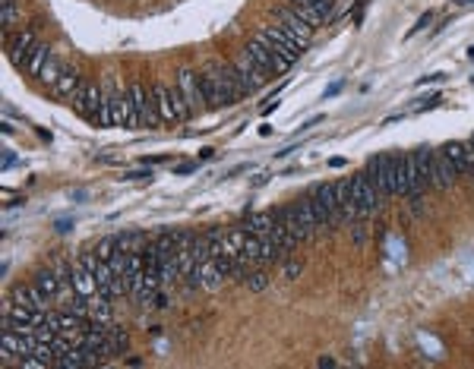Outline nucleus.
<instances>
[{
  "instance_id": "49530a36",
  "label": "nucleus",
  "mask_w": 474,
  "mask_h": 369,
  "mask_svg": "<svg viewBox=\"0 0 474 369\" xmlns=\"http://www.w3.org/2000/svg\"><path fill=\"white\" fill-rule=\"evenodd\" d=\"M316 366H326V369H332V366H335V360H332V357H319V360H316Z\"/></svg>"
},
{
  "instance_id": "6e6552de",
  "label": "nucleus",
  "mask_w": 474,
  "mask_h": 369,
  "mask_svg": "<svg viewBox=\"0 0 474 369\" xmlns=\"http://www.w3.org/2000/svg\"><path fill=\"white\" fill-rule=\"evenodd\" d=\"M111 120H114V127H120V130H136V127H143V117H140V110H136V101H133V92H130V85H127V88H118V95H114Z\"/></svg>"
},
{
  "instance_id": "423d86ee",
  "label": "nucleus",
  "mask_w": 474,
  "mask_h": 369,
  "mask_svg": "<svg viewBox=\"0 0 474 369\" xmlns=\"http://www.w3.org/2000/svg\"><path fill=\"white\" fill-rule=\"evenodd\" d=\"M430 167H433L430 149L408 155V196H424V189H430Z\"/></svg>"
},
{
  "instance_id": "8fccbe9b",
  "label": "nucleus",
  "mask_w": 474,
  "mask_h": 369,
  "mask_svg": "<svg viewBox=\"0 0 474 369\" xmlns=\"http://www.w3.org/2000/svg\"><path fill=\"white\" fill-rule=\"evenodd\" d=\"M70 227H73V221H70V224H67V221H57V231H61V234H67Z\"/></svg>"
},
{
  "instance_id": "1a4fd4ad",
  "label": "nucleus",
  "mask_w": 474,
  "mask_h": 369,
  "mask_svg": "<svg viewBox=\"0 0 474 369\" xmlns=\"http://www.w3.org/2000/svg\"><path fill=\"white\" fill-rule=\"evenodd\" d=\"M177 88H180V95H184L190 114H200V110L209 108L206 105V92H202V79L196 76L193 70H180L177 73Z\"/></svg>"
},
{
  "instance_id": "2f4dec72",
  "label": "nucleus",
  "mask_w": 474,
  "mask_h": 369,
  "mask_svg": "<svg viewBox=\"0 0 474 369\" xmlns=\"http://www.w3.org/2000/svg\"><path fill=\"white\" fill-rule=\"evenodd\" d=\"M108 341H111V348H114V357L130 350V335L123 326H108Z\"/></svg>"
},
{
  "instance_id": "f8f14e48",
  "label": "nucleus",
  "mask_w": 474,
  "mask_h": 369,
  "mask_svg": "<svg viewBox=\"0 0 474 369\" xmlns=\"http://www.w3.org/2000/svg\"><path fill=\"white\" fill-rule=\"evenodd\" d=\"M455 180H458V171H455V165L449 161V155L446 152H433V167H430V187L433 189H440V193H449L452 187H455Z\"/></svg>"
},
{
  "instance_id": "0eeeda50",
  "label": "nucleus",
  "mask_w": 474,
  "mask_h": 369,
  "mask_svg": "<svg viewBox=\"0 0 474 369\" xmlns=\"http://www.w3.org/2000/svg\"><path fill=\"white\" fill-rule=\"evenodd\" d=\"M101 98H105V88L101 85H95V83H79L76 88V95H73V110H76L83 120H89V123H98V110H101Z\"/></svg>"
},
{
  "instance_id": "39448f33",
  "label": "nucleus",
  "mask_w": 474,
  "mask_h": 369,
  "mask_svg": "<svg viewBox=\"0 0 474 369\" xmlns=\"http://www.w3.org/2000/svg\"><path fill=\"white\" fill-rule=\"evenodd\" d=\"M351 199L357 202V215L361 221L373 218L379 209H383V196H379V189L370 183L367 174H354L351 177Z\"/></svg>"
},
{
  "instance_id": "f03ea898",
  "label": "nucleus",
  "mask_w": 474,
  "mask_h": 369,
  "mask_svg": "<svg viewBox=\"0 0 474 369\" xmlns=\"http://www.w3.org/2000/svg\"><path fill=\"white\" fill-rule=\"evenodd\" d=\"M257 41H262L269 51H272V54H279L282 61H288L291 66L301 61V54L310 48V44L301 41L294 32H288L282 22H275V26H266V28H262V32L257 35Z\"/></svg>"
},
{
  "instance_id": "7c9ffc66",
  "label": "nucleus",
  "mask_w": 474,
  "mask_h": 369,
  "mask_svg": "<svg viewBox=\"0 0 474 369\" xmlns=\"http://www.w3.org/2000/svg\"><path fill=\"white\" fill-rule=\"evenodd\" d=\"M118 246L123 249V253H143L145 249V234L143 231H127L118 237Z\"/></svg>"
},
{
  "instance_id": "9d476101",
  "label": "nucleus",
  "mask_w": 474,
  "mask_h": 369,
  "mask_svg": "<svg viewBox=\"0 0 474 369\" xmlns=\"http://www.w3.org/2000/svg\"><path fill=\"white\" fill-rule=\"evenodd\" d=\"M244 51L253 57V61L259 63V70L266 73L269 79H272V76H282V73H288V70H291V63H288V61H282L279 54H272V51H269L262 41H257V38L247 41V48H244Z\"/></svg>"
},
{
  "instance_id": "4be33fe9",
  "label": "nucleus",
  "mask_w": 474,
  "mask_h": 369,
  "mask_svg": "<svg viewBox=\"0 0 474 369\" xmlns=\"http://www.w3.org/2000/svg\"><path fill=\"white\" fill-rule=\"evenodd\" d=\"M294 215H297V221L304 224V231H307V240L316 237L319 221H316V215H313V209H310V196L297 199V202H294Z\"/></svg>"
},
{
  "instance_id": "f257e3e1",
  "label": "nucleus",
  "mask_w": 474,
  "mask_h": 369,
  "mask_svg": "<svg viewBox=\"0 0 474 369\" xmlns=\"http://www.w3.org/2000/svg\"><path fill=\"white\" fill-rule=\"evenodd\" d=\"M202 92H206V105L209 108H235L237 98H244V79L235 70V63H212L202 73Z\"/></svg>"
},
{
  "instance_id": "3c124183",
  "label": "nucleus",
  "mask_w": 474,
  "mask_h": 369,
  "mask_svg": "<svg viewBox=\"0 0 474 369\" xmlns=\"http://www.w3.org/2000/svg\"><path fill=\"white\" fill-rule=\"evenodd\" d=\"M468 177H471V183H474V167H471V171H468Z\"/></svg>"
},
{
  "instance_id": "f3484780",
  "label": "nucleus",
  "mask_w": 474,
  "mask_h": 369,
  "mask_svg": "<svg viewBox=\"0 0 474 369\" xmlns=\"http://www.w3.org/2000/svg\"><path fill=\"white\" fill-rule=\"evenodd\" d=\"M275 16H279V22H282V26L288 28V32H294V35H297V38H301V41H307V44L313 41V32H316V28H313L310 22H304V19L297 16L294 10H291V6H282V10L275 13Z\"/></svg>"
},
{
  "instance_id": "9b49d317",
  "label": "nucleus",
  "mask_w": 474,
  "mask_h": 369,
  "mask_svg": "<svg viewBox=\"0 0 474 369\" xmlns=\"http://www.w3.org/2000/svg\"><path fill=\"white\" fill-rule=\"evenodd\" d=\"M370 177V183L379 189V196L389 199L392 196V155H376V158L367 161V171H364Z\"/></svg>"
},
{
  "instance_id": "b1692460",
  "label": "nucleus",
  "mask_w": 474,
  "mask_h": 369,
  "mask_svg": "<svg viewBox=\"0 0 474 369\" xmlns=\"http://www.w3.org/2000/svg\"><path fill=\"white\" fill-rule=\"evenodd\" d=\"M272 221H275V212H250L247 215V231L253 237H266V234H272Z\"/></svg>"
},
{
  "instance_id": "20e7f679",
  "label": "nucleus",
  "mask_w": 474,
  "mask_h": 369,
  "mask_svg": "<svg viewBox=\"0 0 474 369\" xmlns=\"http://www.w3.org/2000/svg\"><path fill=\"white\" fill-rule=\"evenodd\" d=\"M155 105H158V114H162V123H180V120H190V108L184 101V95H180L177 83L168 85V83H155Z\"/></svg>"
},
{
  "instance_id": "6ab92c4d",
  "label": "nucleus",
  "mask_w": 474,
  "mask_h": 369,
  "mask_svg": "<svg viewBox=\"0 0 474 369\" xmlns=\"http://www.w3.org/2000/svg\"><path fill=\"white\" fill-rule=\"evenodd\" d=\"M89 319L98 322V326H111V322H114L111 297H105V293H92V297H89Z\"/></svg>"
},
{
  "instance_id": "a18cd8bd",
  "label": "nucleus",
  "mask_w": 474,
  "mask_h": 369,
  "mask_svg": "<svg viewBox=\"0 0 474 369\" xmlns=\"http://www.w3.org/2000/svg\"><path fill=\"white\" fill-rule=\"evenodd\" d=\"M316 123H323V114H316V117H310V120H307V123H304V127H301V130H310V127H316Z\"/></svg>"
},
{
  "instance_id": "58836bf2",
  "label": "nucleus",
  "mask_w": 474,
  "mask_h": 369,
  "mask_svg": "<svg viewBox=\"0 0 474 369\" xmlns=\"http://www.w3.org/2000/svg\"><path fill=\"white\" fill-rule=\"evenodd\" d=\"M351 237H354L357 246H361V243L367 240V234H364V221H351Z\"/></svg>"
},
{
  "instance_id": "37998d69",
  "label": "nucleus",
  "mask_w": 474,
  "mask_h": 369,
  "mask_svg": "<svg viewBox=\"0 0 474 369\" xmlns=\"http://www.w3.org/2000/svg\"><path fill=\"white\" fill-rule=\"evenodd\" d=\"M13 165H16V155H13V152H4V171H10Z\"/></svg>"
},
{
  "instance_id": "864d4df0",
  "label": "nucleus",
  "mask_w": 474,
  "mask_h": 369,
  "mask_svg": "<svg viewBox=\"0 0 474 369\" xmlns=\"http://www.w3.org/2000/svg\"><path fill=\"white\" fill-rule=\"evenodd\" d=\"M468 142H471V149H474V136H471V139H468Z\"/></svg>"
},
{
  "instance_id": "c9c22d12",
  "label": "nucleus",
  "mask_w": 474,
  "mask_h": 369,
  "mask_svg": "<svg viewBox=\"0 0 474 369\" xmlns=\"http://www.w3.org/2000/svg\"><path fill=\"white\" fill-rule=\"evenodd\" d=\"M193 259L200 262V265L212 259V249H209V240H206V234H200V237L193 240Z\"/></svg>"
},
{
  "instance_id": "412c9836",
  "label": "nucleus",
  "mask_w": 474,
  "mask_h": 369,
  "mask_svg": "<svg viewBox=\"0 0 474 369\" xmlns=\"http://www.w3.org/2000/svg\"><path fill=\"white\" fill-rule=\"evenodd\" d=\"M392 196H408V155H392Z\"/></svg>"
},
{
  "instance_id": "aec40b11",
  "label": "nucleus",
  "mask_w": 474,
  "mask_h": 369,
  "mask_svg": "<svg viewBox=\"0 0 474 369\" xmlns=\"http://www.w3.org/2000/svg\"><path fill=\"white\" fill-rule=\"evenodd\" d=\"M70 275H73V291H76V293H83V297H92V293H98V281H95V275H92L89 269H86L83 262L73 265Z\"/></svg>"
},
{
  "instance_id": "a878e982",
  "label": "nucleus",
  "mask_w": 474,
  "mask_h": 369,
  "mask_svg": "<svg viewBox=\"0 0 474 369\" xmlns=\"http://www.w3.org/2000/svg\"><path fill=\"white\" fill-rule=\"evenodd\" d=\"M200 275H202V287H206V291H218V287L228 281V278L222 275V269L215 265V259L202 262V265H200Z\"/></svg>"
},
{
  "instance_id": "ddd939ff",
  "label": "nucleus",
  "mask_w": 474,
  "mask_h": 369,
  "mask_svg": "<svg viewBox=\"0 0 474 369\" xmlns=\"http://www.w3.org/2000/svg\"><path fill=\"white\" fill-rule=\"evenodd\" d=\"M130 92H133V101H136V110L143 117V127L155 130L162 123V114H158V105H155V92H149L143 83H130Z\"/></svg>"
},
{
  "instance_id": "09e8293b",
  "label": "nucleus",
  "mask_w": 474,
  "mask_h": 369,
  "mask_svg": "<svg viewBox=\"0 0 474 369\" xmlns=\"http://www.w3.org/2000/svg\"><path fill=\"white\" fill-rule=\"evenodd\" d=\"M196 171V165H180L177 167V174H193Z\"/></svg>"
},
{
  "instance_id": "4c0bfd02",
  "label": "nucleus",
  "mask_w": 474,
  "mask_h": 369,
  "mask_svg": "<svg viewBox=\"0 0 474 369\" xmlns=\"http://www.w3.org/2000/svg\"><path fill=\"white\" fill-rule=\"evenodd\" d=\"M19 369H48V363L38 357H19Z\"/></svg>"
},
{
  "instance_id": "cd10ccee",
  "label": "nucleus",
  "mask_w": 474,
  "mask_h": 369,
  "mask_svg": "<svg viewBox=\"0 0 474 369\" xmlns=\"http://www.w3.org/2000/svg\"><path fill=\"white\" fill-rule=\"evenodd\" d=\"M95 281H98V293L114 300V271L105 259H98V265H95Z\"/></svg>"
},
{
  "instance_id": "f704fd0d",
  "label": "nucleus",
  "mask_w": 474,
  "mask_h": 369,
  "mask_svg": "<svg viewBox=\"0 0 474 369\" xmlns=\"http://www.w3.org/2000/svg\"><path fill=\"white\" fill-rule=\"evenodd\" d=\"M244 284H247V291H253V293H262V291H266V287H269V275H266V271H257V269H253L250 275L244 278Z\"/></svg>"
},
{
  "instance_id": "bb28decb",
  "label": "nucleus",
  "mask_w": 474,
  "mask_h": 369,
  "mask_svg": "<svg viewBox=\"0 0 474 369\" xmlns=\"http://www.w3.org/2000/svg\"><path fill=\"white\" fill-rule=\"evenodd\" d=\"M61 73H63L61 57L51 54L48 61H45V66H41V73H38V83H41V85H48V88H54V85H57V79H61Z\"/></svg>"
},
{
  "instance_id": "c756f323",
  "label": "nucleus",
  "mask_w": 474,
  "mask_h": 369,
  "mask_svg": "<svg viewBox=\"0 0 474 369\" xmlns=\"http://www.w3.org/2000/svg\"><path fill=\"white\" fill-rule=\"evenodd\" d=\"M32 281L38 284L41 291L48 293V297H54V293L61 291V278H57V271H54V269H48V265H45V269H38V271H35V278H32Z\"/></svg>"
},
{
  "instance_id": "473e14b6",
  "label": "nucleus",
  "mask_w": 474,
  "mask_h": 369,
  "mask_svg": "<svg viewBox=\"0 0 474 369\" xmlns=\"http://www.w3.org/2000/svg\"><path fill=\"white\" fill-rule=\"evenodd\" d=\"M291 10H294L304 22H310L313 28H316V26H323V22H326V16H323V13H319L313 4H297V6H291Z\"/></svg>"
},
{
  "instance_id": "393cba45",
  "label": "nucleus",
  "mask_w": 474,
  "mask_h": 369,
  "mask_svg": "<svg viewBox=\"0 0 474 369\" xmlns=\"http://www.w3.org/2000/svg\"><path fill=\"white\" fill-rule=\"evenodd\" d=\"M275 215L282 218V224L288 227V234H291V237H294L297 243L307 240V231H304V224H301V221H297V215H294V205H284V209H279Z\"/></svg>"
},
{
  "instance_id": "4468645a",
  "label": "nucleus",
  "mask_w": 474,
  "mask_h": 369,
  "mask_svg": "<svg viewBox=\"0 0 474 369\" xmlns=\"http://www.w3.org/2000/svg\"><path fill=\"white\" fill-rule=\"evenodd\" d=\"M235 70L240 73V79H244V92H247V95H253L259 85H266V83H269V76L259 70V63L253 61V57L247 54V51H240V54H237Z\"/></svg>"
},
{
  "instance_id": "603ef678",
  "label": "nucleus",
  "mask_w": 474,
  "mask_h": 369,
  "mask_svg": "<svg viewBox=\"0 0 474 369\" xmlns=\"http://www.w3.org/2000/svg\"><path fill=\"white\" fill-rule=\"evenodd\" d=\"M455 4H471V0H455Z\"/></svg>"
},
{
  "instance_id": "c85d7f7f",
  "label": "nucleus",
  "mask_w": 474,
  "mask_h": 369,
  "mask_svg": "<svg viewBox=\"0 0 474 369\" xmlns=\"http://www.w3.org/2000/svg\"><path fill=\"white\" fill-rule=\"evenodd\" d=\"M48 57H51V48H48L45 41H38V44L32 48V54H29V61H26L23 70L29 73V76H38V73H41V66H45Z\"/></svg>"
},
{
  "instance_id": "e433bc0d",
  "label": "nucleus",
  "mask_w": 474,
  "mask_h": 369,
  "mask_svg": "<svg viewBox=\"0 0 474 369\" xmlns=\"http://www.w3.org/2000/svg\"><path fill=\"white\" fill-rule=\"evenodd\" d=\"M114 249H118V237H105V240L98 243V246H95V256L108 262V259H111V256H114Z\"/></svg>"
},
{
  "instance_id": "de8ad7c7",
  "label": "nucleus",
  "mask_w": 474,
  "mask_h": 369,
  "mask_svg": "<svg viewBox=\"0 0 474 369\" xmlns=\"http://www.w3.org/2000/svg\"><path fill=\"white\" fill-rule=\"evenodd\" d=\"M341 85H345V83H335V85H329V92H326V98H332V95H339V92H341Z\"/></svg>"
},
{
  "instance_id": "dca6fc26",
  "label": "nucleus",
  "mask_w": 474,
  "mask_h": 369,
  "mask_svg": "<svg viewBox=\"0 0 474 369\" xmlns=\"http://www.w3.org/2000/svg\"><path fill=\"white\" fill-rule=\"evenodd\" d=\"M443 152H446L449 161L455 165L458 177L468 174L471 167H474V149H471V142H446V145H443Z\"/></svg>"
},
{
  "instance_id": "c03bdc74",
  "label": "nucleus",
  "mask_w": 474,
  "mask_h": 369,
  "mask_svg": "<svg viewBox=\"0 0 474 369\" xmlns=\"http://www.w3.org/2000/svg\"><path fill=\"white\" fill-rule=\"evenodd\" d=\"M430 26V16H424V19H418V26H414L411 28V32H408V35H414V32H421V28H427Z\"/></svg>"
},
{
  "instance_id": "79ce46f5",
  "label": "nucleus",
  "mask_w": 474,
  "mask_h": 369,
  "mask_svg": "<svg viewBox=\"0 0 474 369\" xmlns=\"http://www.w3.org/2000/svg\"><path fill=\"white\" fill-rule=\"evenodd\" d=\"M123 180H152V171H133V174H123Z\"/></svg>"
},
{
  "instance_id": "a211bd4d",
  "label": "nucleus",
  "mask_w": 474,
  "mask_h": 369,
  "mask_svg": "<svg viewBox=\"0 0 474 369\" xmlns=\"http://www.w3.org/2000/svg\"><path fill=\"white\" fill-rule=\"evenodd\" d=\"M38 44V38H35V28H23V32L13 38L10 44V61L16 63V66H26L29 61V54H32V48Z\"/></svg>"
},
{
  "instance_id": "ea45409f",
  "label": "nucleus",
  "mask_w": 474,
  "mask_h": 369,
  "mask_svg": "<svg viewBox=\"0 0 474 369\" xmlns=\"http://www.w3.org/2000/svg\"><path fill=\"white\" fill-rule=\"evenodd\" d=\"M446 79V73H430V76H421L418 85H433V83H443Z\"/></svg>"
},
{
  "instance_id": "7ed1b4c3",
  "label": "nucleus",
  "mask_w": 474,
  "mask_h": 369,
  "mask_svg": "<svg viewBox=\"0 0 474 369\" xmlns=\"http://www.w3.org/2000/svg\"><path fill=\"white\" fill-rule=\"evenodd\" d=\"M310 209L319 221V231H332V227L341 224V212H339V202H335V187L332 183H316L310 189Z\"/></svg>"
},
{
  "instance_id": "2eb2a0df",
  "label": "nucleus",
  "mask_w": 474,
  "mask_h": 369,
  "mask_svg": "<svg viewBox=\"0 0 474 369\" xmlns=\"http://www.w3.org/2000/svg\"><path fill=\"white\" fill-rule=\"evenodd\" d=\"M10 300H13V303H19V306H32V309H41V313H48V300H51V297L32 281L29 287H16Z\"/></svg>"
},
{
  "instance_id": "a19ab883",
  "label": "nucleus",
  "mask_w": 474,
  "mask_h": 369,
  "mask_svg": "<svg viewBox=\"0 0 474 369\" xmlns=\"http://www.w3.org/2000/svg\"><path fill=\"white\" fill-rule=\"evenodd\" d=\"M301 271H304V262H288V265H284V275H288V278H297Z\"/></svg>"
},
{
  "instance_id": "72a5a7b5",
  "label": "nucleus",
  "mask_w": 474,
  "mask_h": 369,
  "mask_svg": "<svg viewBox=\"0 0 474 369\" xmlns=\"http://www.w3.org/2000/svg\"><path fill=\"white\" fill-rule=\"evenodd\" d=\"M0 19H4V28L19 26V0H4L0 4Z\"/></svg>"
},
{
  "instance_id": "5701e85b",
  "label": "nucleus",
  "mask_w": 474,
  "mask_h": 369,
  "mask_svg": "<svg viewBox=\"0 0 474 369\" xmlns=\"http://www.w3.org/2000/svg\"><path fill=\"white\" fill-rule=\"evenodd\" d=\"M79 83H83V79H79V73L73 70V66H63L61 79H57V85L51 88V92H54L57 98H73V95H76V88H79Z\"/></svg>"
}]
</instances>
